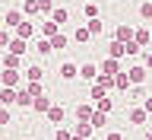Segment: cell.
I'll return each mask as SVG.
<instances>
[{
  "label": "cell",
  "instance_id": "cell-1",
  "mask_svg": "<svg viewBox=\"0 0 152 140\" xmlns=\"http://www.w3.org/2000/svg\"><path fill=\"white\" fill-rule=\"evenodd\" d=\"M121 54H127V41H121V38H117V41L111 45V57H121Z\"/></svg>",
  "mask_w": 152,
  "mask_h": 140
},
{
  "label": "cell",
  "instance_id": "cell-2",
  "mask_svg": "<svg viewBox=\"0 0 152 140\" xmlns=\"http://www.w3.org/2000/svg\"><path fill=\"white\" fill-rule=\"evenodd\" d=\"M10 51H13V54H26V38H16V41H10Z\"/></svg>",
  "mask_w": 152,
  "mask_h": 140
},
{
  "label": "cell",
  "instance_id": "cell-3",
  "mask_svg": "<svg viewBox=\"0 0 152 140\" xmlns=\"http://www.w3.org/2000/svg\"><path fill=\"white\" fill-rule=\"evenodd\" d=\"M7 22H10V26H19V22H22V13H19V10H10V13H7Z\"/></svg>",
  "mask_w": 152,
  "mask_h": 140
},
{
  "label": "cell",
  "instance_id": "cell-4",
  "mask_svg": "<svg viewBox=\"0 0 152 140\" xmlns=\"http://www.w3.org/2000/svg\"><path fill=\"white\" fill-rule=\"evenodd\" d=\"M16 32H19V38H28V35H32V26H28V22H19Z\"/></svg>",
  "mask_w": 152,
  "mask_h": 140
},
{
  "label": "cell",
  "instance_id": "cell-5",
  "mask_svg": "<svg viewBox=\"0 0 152 140\" xmlns=\"http://www.w3.org/2000/svg\"><path fill=\"white\" fill-rule=\"evenodd\" d=\"M130 35H133V32H130L127 26H121V29H117V38H121V41H130Z\"/></svg>",
  "mask_w": 152,
  "mask_h": 140
},
{
  "label": "cell",
  "instance_id": "cell-6",
  "mask_svg": "<svg viewBox=\"0 0 152 140\" xmlns=\"http://www.w3.org/2000/svg\"><path fill=\"white\" fill-rule=\"evenodd\" d=\"M60 73L70 80V76H76V67H73V64H64V67H60Z\"/></svg>",
  "mask_w": 152,
  "mask_h": 140
},
{
  "label": "cell",
  "instance_id": "cell-7",
  "mask_svg": "<svg viewBox=\"0 0 152 140\" xmlns=\"http://www.w3.org/2000/svg\"><path fill=\"white\" fill-rule=\"evenodd\" d=\"M79 73H83V76H86V80H92V76H95V67H92V64H86V67H83V70H79Z\"/></svg>",
  "mask_w": 152,
  "mask_h": 140
},
{
  "label": "cell",
  "instance_id": "cell-8",
  "mask_svg": "<svg viewBox=\"0 0 152 140\" xmlns=\"http://www.w3.org/2000/svg\"><path fill=\"white\" fill-rule=\"evenodd\" d=\"M45 35H48V38L57 35V22H45Z\"/></svg>",
  "mask_w": 152,
  "mask_h": 140
},
{
  "label": "cell",
  "instance_id": "cell-9",
  "mask_svg": "<svg viewBox=\"0 0 152 140\" xmlns=\"http://www.w3.org/2000/svg\"><path fill=\"white\" fill-rule=\"evenodd\" d=\"M0 99H3V102H16V96H13V89H3V93H0Z\"/></svg>",
  "mask_w": 152,
  "mask_h": 140
},
{
  "label": "cell",
  "instance_id": "cell-10",
  "mask_svg": "<svg viewBox=\"0 0 152 140\" xmlns=\"http://www.w3.org/2000/svg\"><path fill=\"white\" fill-rule=\"evenodd\" d=\"M3 83H10V86L16 83V70H7V73H3Z\"/></svg>",
  "mask_w": 152,
  "mask_h": 140
},
{
  "label": "cell",
  "instance_id": "cell-11",
  "mask_svg": "<svg viewBox=\"0 0 152 140\" xmlns=\"http://www.w3.org/2000/svg\"><path fill=\"white\" fill-rule=\"evenodd\" d=\"M92 35V32H89V29H76V38H79V41H86V38Z\"/></svg>",
  "mask_w": 152,
  "mask_h": 140
},
{
  "label": "cell",
  "instance_id": "cell-12",
  "mask_svg": "<svg viewBox=\"0 0 152 140\" xmlns=\"http://www.w3.org/2000/svg\"><path fill=\"white\" fill-rule=\"evenodd\" d=\"M38 10V0H26V13H35Z\"/></svg>",
  "mask_w": 152,
  "mask_h": 140
},
{
  "label": "cell",
  "instance_id": "cell-13",
  "mask_svg": "<svg viewBox=\"0 0 152 140\" xmlns=\"http://www.w3.org/2000/svg\"><path fill=\"white\" fill-rule=\"evenodd\" d=\"M66 19V10H54V22H64Z\"/></svg>",
  "mask_w": 152,
  "mask_h": 140
},
{
  "label": "cell",
  "instance_id": "cell-14",
  "mask_svg": "<svg viewBox=\"0 0 152 140\" xmlns=\"http://www.w3.org/2000/svg\"><path fill=\"white\" fill-rule=\"evenodd\" d=\"M140 13H142L146 19H149V16H152V3H142V7H140Z\"/></svg>",
  "mask_w": 152,
  "mask_h": 140
},
{
  "label": "cell",
  "instance_id": "cell-15",
  "mask_svg": "<svg viewBox=\"0 0 152 140\" xmlns=\"http://www.w3.org/2000/svg\"><path fill=\"white\" fill-rule=\"evenodd\" d=\"M51 45H54V48H64V45H66V38H64V35H54V41H51Z\"/></svg>",
  "mask_w": 152,
  "mask_h": 140
},
{
  "label": "cell",
  "instance_id": "cell-16",
  "mask_svg": "<svg viewBox=\"0 0 152 140\" xmlns=\"http://www.w3.org/2000/svg\"><path fill=\"white\" fill-rule=\"evenodd\" d=\"M0 45H10V35H7V32H0Z\"/></svg>",
  "mask_w": 152,
  "mask_h": 140
},
{
  "label": "cell",
  "instance_id": "cell-17",
  "mask_svg": "<svg viewBox=\"0 0 152 140\" xmlns=\"http://www.w3.org/2000/svg\"><path fill=\"white\" fill-rule=\"evenodd\" d=\"M146 112H152V99H149V102H146Z\"/></svg>",
  "mask_w": 152,
  "mask_h": 140
},
{
  "label": "cell",
  "instance_id": "cell-18",
  "mask_svg": "<svg viewBox=\"0 0 152 140\" xmlns=\"http://www.w3.org/2000/svg\"><path fill=\"white\" fill-rule=\"evenodd\" d=\"M146 64H149V67H152V54H146Z\"/></svg>",
  "mask_w": 152,
  "mask_h": 140
},
{
  "label": "cell",
  "instance_id": "cell-19",
  "mask_svg": "<svg viewBox=\"0 0 152 140\" xmlns=\"http://www.w3.org/2000/svg\"><path fill=\"white\" fill-rule=\"evenodd\" d=\"M146 140H152V134H149V137H146Z\"/></svg>",
  "mask_w": 152,
  "mask_h": 140
}]
</instances>
